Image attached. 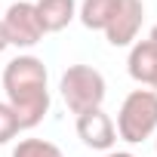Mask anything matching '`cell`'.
I'll list each match as a JSON object with an SVG mask.
<instances>
[{"label": "cell", "instance_id": "cell-1", "mask_svg": "<svg viewBox=\"0 0 157 157\" xmlns=\"http://www.w3.org/2000/svg\"><path fill=\"white\" fill-rule=\"evenodd\" d=\"M3 90H6V105L16 111L19 129H34L49 114V86H46L43 59L16 56L3 68Z\"/></svg>", "mask_w": 157, "mask_h": 157}, {"label": "cell", "instance_id": "cell-2", "mask_svg": "<svg viewBox=\"0 0 157 157\" xmlns=\"http://www.w3.org/2000/svg\"><path fill=\"white\" fill-rule=\"evenodd\" d=\"M59 90H62V99H65L71 114L96 111V108H102V102L108 96L105 77L93 65H71V68H65L62 80H59Z\"/></svg>", "mask_w": 157, "mask_h": 157}, {"label": "cell", "instance_id": "cell-3", "mask_svg": "<svg viewBox=\"0 0 157 157\" xmlns=\"http://www.w3.org/2000/svg\"><path fill=\"white\" fill-rule=\"evenodd\" d=\"M114 129L129 145H139V142L151 139L157 132V93H151V90H132L123 99L120 111H117Z\"/></svg>", "mask_w": 157, "mask_h": 157}, {"label": "cell", "instance_id": "cell-4", "mask_svg": "<svg viewBox=\"0 0 157 157\" xmlns=\"http://www.w3.org/2000/svg\"><path fill=\"white\" fill-rule=\"evenodd\" d=\"M0 22H3V31H6L10 46L28 49V46H37V43L43 40V28H40L37 10H34V3H28V0L10 3L6 16L0 19Z\"/></svg>", "mask_w": 157, "mask_h": 157}, {"label": "cell", "instance_id": "cell-5", "mask_svg": "<svg viewBox=\"0 0 157 157\" xmlns=\"http://www.w3.org/2000/svg\"><path fill=\"white\" fill-rule=\"evenodd\" d=\"M142 19H145V3L142 0H120L114 19L108 22V28L102 34L108 37L111 46H132L136 37H139Z\"/></svg>", "mask_w": 157, "mask_h": 157}, {"label": "cell", "instance_id": "cell-6", "mask_svg": "<svg viewBox=\"0 0 157 157\" xmlns=\"http://www.w3.org/2000/svg\"><path fill=\"white\" fill-rule=\"evenodd\" d=\"M77 136L80 142L93 151H111L114 142H117V129H114V120L96 108V111H86V114H77Z\"/></svg>", "mask_w": 157, "mask_h": 157}, {"label": "cell", "instance_id": "cell-7", "mask_svg": "<svg viewBox=\"0 0 157 157\" xmlns=\"http://www.w3.org/2000/svg\"><path fill=\"white\" fill-rule=\"evenodd\" d=\"M126 71L136 83L151 86L157 77V46L151 40H136L129 46V59H126Z\"/></svg>", "mask_w": 157, "mask_h": 157}, {"label": "cell", "instance_id": "cell-8", "mask_svg": "<svg viewBox=\"0 0 157 157\" xmlns=\"http://www.w3.org/2000/svg\"><path fill=\"white\" fill-rule=\"evenodd\" d=\"M34 10H37L43 34H56V31H65L77 19V0H37Z\"/></svg>", "mask_w": 157, "mask_h": 157}, {"label": "cell", "instance_id": "cell-9", "mask_svg": "<svg viewBox=\"0 0 157 157\" xmlns=\"http://www.w3.org/2000/svg\"><path fill=\"white\" fill-rule=\"evenodd\" d=\"M117 6H120V0H83V3L77 6V19L90 31H105L108 22L114 19Z\"/></svg>", "mask_w": 157, "mask_h": 157}, {"label": "cell", "instance_id": "cell-10", "mask_svg": "<svg viewBox=\"0 0 157 157\" xmlns=\"http://www.w3.org/2000/svg\"><path fill=\"white\" fill-rule=\"evenodd\" d=\"M13 157H65V154L49 139H22L13 148Z\"/></svg>", "mask_w": 157, "mask_h": 157}, {"label": "cell", "instance_id": "cell-11", "mask_svg": "<svg viewBox=\"0 0 157 157\" xmlns=\"http://www.w3.org/2000/svg\"><path fill=\"white\" fill-rule=\"evenodd\" d=\"M19 120H16V111L6 105V102H0V145H6L19 136Z\"/></svg>", "mask_w": 157, "mask_h": 157}, {"label": "cell", "instance_id": "cell-12", "mask_svg": "<svg viewBox=\"0 0 157 157\" xmlns=\"http://www.w3.org/2000/svg\"><path fill=\"white\" fill-rule=\"evenodd\" d=\"M10 46V40H6V31H3V22H0V52H3Z\"/></svg>", "mask_w": 157, "mask_h": 157}, {"label": "cell", "instance_id": "cell-13", "mask_svg": "<svg viewBox=\"0 0 157 157\" xmlns=\"http://www.w3.org/2000/svg\"><path fill=\"white\" fill-rule=\"evenodd\" d=\"M105 157H136V154H129V151H108Z\"/></svg>", "mask_w": 157, "mask_h": 157}, {"label": "cell", "instance_id": "cell-14", "mask_svg": "<svg viewBox=\"0 0 157 157\" xmlns=\"http://www.w3.org/2000/svg\"><path fill=\"white\" fill-rule=\"evenodd\" d=\"M148 40H151V43H154V46H157V25H154V28H151V34H148Z\"/></svg>", "mask_w": 157, "mask_h": 157}, {"label": "cell", "instance_id": "cell-15", "mask_svg": "<svg viewBox=\"0 0 157 157\" xmlns=\"http://www.w3.org/2000/svg\"><path fill=\"white\" fill-rule=\"evenodd\" d=\"M151 93H157V77H154V83H151Z\"/></svg>", "mask_w": 157, "mask_h": 157}, {"label": "cell", "instance_id": "cell-16", "mask_svg": "<svg viewBox=\"0 0 157 157\" xmlns=\"http://www.w3.org/2000/svg\"><path fill=\"white\" fill-rule=\"evenodd\" d=\"M154 154H157V142H154Z\"/></svg>", "mask_w": 157, "mask_h": 157}]
</instances>
